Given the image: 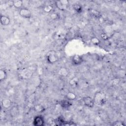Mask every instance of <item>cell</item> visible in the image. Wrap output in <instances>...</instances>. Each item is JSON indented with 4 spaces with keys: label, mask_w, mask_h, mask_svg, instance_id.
<instances>
[{
    "label": "cell",
    "mask_w": 126,
    "mask_h": 126,
    "mask_svg": "<svg viewBox=\"0 0 126 126\" xmlns=\"http://www.w3.org/2000/svg\"><path fill=\"white\" fill-rule=\"evenodd\" d=\"M94 104L97 105H102L106 101V94L101 91L96 92L94 97Z\"/></svg>",
    "instance_id": "1"
},
{
    "label": "cell",
    "mask_w": 126,
    "mask_h": 126,
    "mask_svg": "<svg viewBox=\"0 0 126 126\" xmlns=\"http://www.w3.org/2000/svg\"><path fill=\"white\" fill-rule=\"evenodd\" d=\"M56 7L61 11H64L68 7L69 2L67 0H60L55 1Z\"/></svg>",
    "instance_id": "2"
},
{
    "label": "cell",
    "mask_w": 126,
    "mask_h": 126,
    "mask_svg": "<svg viewBox=\"0 0 126 126\" xmlns=\"http://www.w3.org/2000/svg\"><path fill=\"white\" fill-rule=\"evenodd\" d=\"M59 60L58 56L54 51H50L47 56V61L49 63H54Z\"/></svg>",
    "instance_id": "3"
},
{
    "label": "cell",
    "mask_w": 126,
    "mask_h": 126,
    "mask_svg": "<svg viewBox=\"0 0 126 126\" xmlns=\"http://www.w3.org/2000/svg\"><path fill=\"white\" fill-rule=\"evenodd\" d=\"M19 14L23 18L29 19L32 16V13L31 11L26 7H22L19 10Z\"/></svg>",
    "instance_id": "4"
},
{
    "label": "cell",
    "mask_w": 126,
    "mask_h": 126,
    "mask_svg": "<svg viewBox=\"0 0 126 126\" xmlns=\"http://www.w3.org/2000/svg\"><path fill=\"white\" fill-rule=\"evenodd\" d=\"M84 62L83 58L82 56L76 54L71 58V62L73 65H78L81 64Z\"/></svg>",
    "instance_id": "5"
},
{
    "label": "cell",
    "mask_w": 126,
    "mask_h": 126,
    "mask_svg": "<svg viewBox=\"0 0 126 126\" xmlns=\"http://www.w3.org/2000/svg\"><path fill=\"white\" fill-rule=\"evenodd\" d=\"M84 104L89 108H93L94 105V99L90 96H85L82 98Z\"/></svg>",
    "instance_id": "6"
},
{
    "label": "cell",
    "mask_w": 126,
    "mask_h": 126,
    "mask_svg": "<svg viewBox=\"0 0 126 126\" xmlns=\"http://www.w3.org/2000/svg\"><path fill=\"white\" fill-rule=\"evenodd\" d=\"M45 121L44 118L41 115H38L34 117L33 121V124L35 126H42L44 125Z\"/></svg>",
    "instance_id": "7"
},
{
    "label": "cell",
    "mask_w": 126,
    "mask_h": 126,
    "mask_svg": "<svg viewBox=\"0 0 126 126\" xmlns=\"http://www.w3.org/2000/svg\"><path fill=\"white\" fill-rule=\"evenodd\" d=\"M0 23L3 26H7L10 24V20L9 17L6 15H1L0 17Z\"/></svg>",
    "instance_id": "8"
},
{
    "label": "cell",
    "mask_w": 126,
    "mask_h": 126,
    "mask_svg": "<svg viewBox=\"0 0 126 126\" xmlns=\"http://www.w3.org/2000/svg\"><path fill=\"white\" fill-rule=\"evenodd\" d=\"M1 105L3 108L8 109L11 106V101L8 98H4L1 101Z\"/></svg>",
    "instance_id": "9"
},
{
    "label": "cell",
    "mask_w": 126,
    "mask_h": 126,
    "mask_svg": "<svg viewBox=\"0 0 126 126\" xmlns=\"http://www.w3.org/2000/svg\"><path fill=\"white\" fill-rule=\"evenodd\" d=\"M79 82V79L77 77H74L71 78L69 82V85L71 86L72 88H75L77 87L78 84Z\"/></svg>",
    "instance_id": "10"
},
{
    "label": "cell",
    "mask_w": 126,
    "mask_h": 126,
    "mask_svg": "<svg viewBox=\"0 0 126 126\" xmlns=\"http://www.w3.org/2000/svg\"><path fill=\"white\" fill-rule=\"evenodd\" d=\"M61 106L63 108H69L71 105L72 103L70 102V100L67 99H64L62 100L60 103Z\"/></svg>",
    "instance_id": "11"
},
{
    "label": "cell",
    "mask_w": 126,
    "mask_h": 126,
    "mask_svg": "<svg viewBox=\"0 0 126 126\" xmlns=\"http://www.w3.org/2000/svg\"><path fill=\"white\" fill-rule=\"evenodd\" d=\"M23 2L21 0H13V6L18 9H21L23 7Z\"/></svg>",
    "instance_id": "12"
},
{
    "label": "cell",
    "mask_w": 126,
    "mask_h": 126,
    "mask_svg": "<svg viewBox=\"0 0 126 126\" xmlns=\"http://www.w3.org/2000/svg\"><path fill=\"white\" fill-rule=\"evenodd\" d=\"M33 109H34V110L35 111H36L37 113H39L43 112L45 111V109L43 105H41V104H36V105H35L34 106Z\"/></svg>",
    "instance_id": "13"
},
{
    "label": "cell",
    "mask_w": 126,
    "mask_h": 126,
    "mask_svg": "<svg viewBox=\"0 0 126 126\" xmlns=\"http://www.w3.org/2000/svg\"><path fill=\"white\" fill-rule=\"evenodd\" d=\"M65 97L66 99L69 100H74L76 98V94L73 92H68L65 95Z\"/></svg>",
    "instance_id": "14"
},
{
    "label": "cell",
    "mask_w": 126,
    "mask_h": 126,
    "mask_svg": "<svg viewBox=\"0 0 126 126\" xmlns=\"http://www.w3.org/2000/svg\"><path fill=\"white\" fill-rule=\"evenodd\" d=\"M90 42L94 45H99L100 44V40L96 36H92L90 38Z\"/></svg>",
    "instance_id": "15"
},
{
    "label": "cell",
    "mask_w": 126,
    "mask_h": 126,
    "mask_svg": "<svg viewBox=\"0 0 126 126\" xmlns=\"http://www.w3.org/2000/svg\"><path fill=\"white\" fill-rule=\"evenodd\" d=\"M7 72L4 69H1L0 70V81H4L7 77Z\"/></svg>",
    "instance_id": "16"
},
{
    "label": "cell",
    "mask_w": 126,
    "mask_h": 126,
    "mask_svg": "<svg viewBox=\"0 0 126 126\" xmlns=\"http://www.w3.org/2000/svg\"><path fill=\"white\" fill-rule=\"evenodd\" d=\"M73 9L78 13H81L83 11V7L82 5L79 3H76L73 5Z\"/></svg>",
    "instance_id": "17"
},
{
    "label": "cell",
    "mask_w": 126,
    "mask_h": 126,
    "mask_svg": "<svg viewBox=\"0 0 126 126\" xmlns=\"http://www.w3.org/2000/svg\"><path fill=\"white\" fill-rule=\"evenodd\" d=\"M89 13L93 16L96 18H98L100 16V13L99 12V11L95 9H90L89 11Z\"/></svg>",
    "instance_id": "18"
},
{
    "label": "cell",
    "mask_w": 126,
    "mask_h": 126,
    "mask_svg": "<svg viewBox=\"0 0 126 126\" xmlns=\"http://www.w3.org/2000/svg\"><path fill=\"white\" fill-rule=\"evenodd\" d=\"M65 121L64 120V118L62 116H60L59 117L57 120H56L55 122L56 123H57V125H60V126H63L64 123H65Z\"/></svg>",
    "instance_id": "19"
},
{
    "label": "cell",
    "mask_w": 126,
    "mask_h": 126,
    "mask_svg": "<svg viewBox=\"0 0 126 126\" xmlns=\"http://www.w3.org/2000/svg\"><path fill=\"white\" fill-rule=\"evenodd\" d=\"M50 16L53 20H57L60 17L59 15L57 12H51L50 14Z\"/></svg>",
    "instance_id": "20"
},
{
    "label": "cell",
    "mask_w": 126,
    "mask_h": 126,
    "mask_svg": "<svg viewBox=\"0 0 126 126\" xmlns=\"http://www.w3.org/2000/svg\"><path fill=\"white\" fill-rule=\"evenodd\" d=\"M53 9V6L51 5H46L43 7V10L45 12H52V10Z\"/></svg>",
    "instance_id": "21"
},
{
    "label": "cell",
    "mask_w": 126,
    "mask_h": 126,
    "mask_svg": "<svg viewBox=\"0 0 126 126\" xmlns=\"http://www.w3.org/2000/svg\"><path fill=\"white\" fill-rule=\"evenodd\" d=\"M100 37L103 40H107L109 39L108 36L105 32H102L100 34Z\"/></svg>",
    "instance_id": "22"
},
{
    "label": "cell",
    "mask_w": 126,
    "mask_h": 126,
    "mask_svg": "<svg viewBox=\"0 0 126 126\" xmlns=\"http://www.w3.org/2000/svg\"><path fill=\"white\" fill-rule=\"evenodd\" d=\"M112 125L116 126H125V124L124 122L117 121V122H114V123L112 124Z\"/></svg>",
    "instance_id": "23"
}]
</instances>
